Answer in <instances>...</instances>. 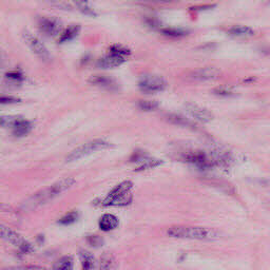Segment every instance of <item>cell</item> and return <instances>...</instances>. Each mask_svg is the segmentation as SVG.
Wrapping results in <instances>:
<instances>
[{
  "instance_id": "23",
  "label": "cell",
  "mask_w": 270,
  "mask_h": 270,
  "mask_svg": "<svg viewBox=\"0 0 270 270\" xmlns=\"http://www.w3.org/2000/svg\"><path fill=\"white\" fill-rule=\"evenodd\" d=\"M74 261L73 258L70 256H66L61 259H59L55 265L53 267V270H72L73 269Z\"/></svg>"
},
{
  "instance_id": "9",
  "label": "cell",
  "mask_w": 270,
  "mask_h": 270,
  "mask_svg": "<svg viewBox=\"0 0 270 270\" xmlns=\"http://www.w3.org/2000/svg\"><path fill=\"white\" fill-rule=\"evenodd\" d=\"M185 110L188 114H190L193 118L201 122H209L212 120V113L204 107H201L194 102H186Z\"/></svg>"
},
{
  "instance_id": "15",
  "label": "cell",
  "mask_w": 270,
  "mask_h": 270,
  "mask_svg": "<svg viewBox=\"0 0 270 270\" xmlns=\"http://www.w3.org/2000/svg\"><path fill=\"white\" fill-rule=\"evenodd\" d=\"M79 260L81 264V270H98L97 262L90 251L85 249L79 250Z\"/></svg>"
},
{
  "instance_id": "12",
  "label": "cell",
  "mask_w": 270,
  "mask_h": 270,
  "mask_svg": "<svg viewBox=\"0 0 270 270\" xmlns=\"http://www.w3.org/2000/svg\"><path fill=\"white\" fill-rule=\"evenodd\" d=\"M13 134L16 137H24L28 135L32 129H33V123L30 120L24 119L22 117H18L17 120L12 126Z\"/></svg>"
},
{
  "instance_id": "4",
  "label": "cell",
  "mask_w": 270,
  "mask_h": 270,
  "mask_svg": "<svg viewBox=\"0 0 270 270\" xmlns=\"http://www.w3.org/2000/svg\"><path fill=\"white\" fill-rule=\"evenodd\" d=\"M111 147H112V143H110L109 141H107V140L101 139V138L94 139V140L89 141V142L85 143V145L74 149L72 152H70L67 155L66 161L67 163H72V161L78 160V159H80L85 156H88L90 154H92L94 152L109 149Z\"/></svg>"
},
{
  "instance_id": "27",
  "label": "cell",
  "mask_w": 270,
  "mask_h": 270,
  "mask_svg": "<svg viewBox=\"0 0 270 270\" xmlns=\"http://www.w3.org/2000/svg\"><path fill=\"white\" fill-rule=\"evenodd\" d=\"M150 157V155L147 153V152H145V151H143V150H136V151H134L133 152V154L131 155V157H130V161H132V163H135V164H141V163H143V161H145V160H147L148 158Z\"/></svg>"
},
{
  "instance_id": "2",
  "label": "cell",
  "mask_w": 270,
  "mask_h": 270,
  "mask_svg": "<svg viewBox=\"0 0 270 270\" xmlns=\"http://www.w3.org/2000/svg\"><path fill=\"white\" fill-rule=\"evenodd\" d=\"M76 183L75 179L73 177H65L60 181L56 182L55 184L51 185L50 187L39 191L33 195L31 199L27 202V204L24 205L25 209H33L37 206L44 205L48 203L49 201L53 200L54 197L58 196L59 194L64 193L68 189H70L72 186Z\"/></svg>"
},
{
  "instance_id": "30",
  "label": "cell",
  "mask_w": 270,
  "mask_h": 270,
  "mask_svg": "<svg viewBox=\"0 0 270 270\" xmlns=\"http://www.w3.org/2000/svg\"><path fill=\"white\" fill-rule=\"evenodd\" d=\"M87 243L94 248H99L103 245V239L97 235H91L87 237Z\"/></svg>"
},
{
  "instance_id": "32",
  "label": "cell",
  "mask_w": 270,
  "mask_h": 270,
  "mask_svg": "<svg viewBox=\"0 0 270 270\" xmlns=\"http://www.w3.org/2000/svg\"><path fill=\"white\" fill-rule=\"evenodd\" d=\"M17 118V116H0V126L2 127H12Z\"/></svg>"
},
{
  "instance_id": "17",
  "label": "cell",
  "mask_w": 270,
  "mask_h": 270,
  "mask_svg": "<svg viewBox=\"0 0 270 270\" xmlns=\"http://www.w3.org/2000/svg\"><path fill=\"white\" fill-rule=\"evenodd\" d=\"M227 33L231 37H249V36H253L255 32L253 29L246 26H235L230 28Z\"/></svg>"
},
{
  "instance_id": "7",
  "label": "cell",
  "mask_w": 270,
  "mask_h": 270,
  "mask_svg": "<svg viewBox=\"0 0 270 270\" xmlns=\"http://www.w3.org/2000/svg\"><path fill=\"white\" fill-rule=\"evenodd\" d=\"M24 38L32 52L35 54L36 56L40 58L44 61H49L51 59V54L48 51V49L45 47V45L37 38L35 37L34 35H32L29 32L24 33Z\"/></svg>"
},
{
  "instance_id": "10",
  "label": "cell",
  "mask_w": 270,
  "mask_h": 270,
  "mask_svg": "<svg viewBox=\"0 0 270 270\" xmlns=\"http://www.w3.org/2000/svg\"><path fill=\"white\" fill-rule=\"evenodd\" d=\"M221 75V71L214 67H205L192 71L191 78L199 81L214 80L219 78Z\"/></svg>"
},
{
  "instance_id": "21",
  "label": "cell",
  "mask_w": 270,
  "mask_h": 270,
  "mask_svg": "<svg viewBox=\"0 0 270 270\" xmlns=\"http://www.w3.org/2000/svg\"><path fill=\"white\" fill-rule=\"evenodd\" d=\"M73 3L84 15L91 17L96 16V12L93 10L91 5H90L89 0H73Z\"/></svg>"
},
{
  "instance_id": "11",
  "label": "cell",
  "mask_w": 270,
  "mask_h": 270,
  "mask_svg": "<svg viewBox=\"0 0 270 270\" xmlns=\"http://www.w3.org/2000/svg\"><path fill=\"white\" fill-rule=\"evenodd\" d=\"M89 82L94 86H97L103 90H107V91H111V92L117 91L119 88L115 79L111 77H108V76H103V75H95V76L90 77Z\"/></svg>"
},
{
  "instance_id": "6",
  "label": "cell",
  "mask_w": 270,
  "mask_h": 270,
  "mask_svg": "<svg viewBox=\"0 0 270 270\" xmlns=\"http://www.w3.org/2000/svg\"><path fill=\"white\" fill-rule=\"evenodd\" d=\"M138 87L145 93H157L167 88V81L158 75H146L140 78Z\"/></svg>"
},
{
  "instance_id": "29",
  "label": "cell",
  "mask_w": 270,
  "mask_h": 270,
  "mask_svg": "<svg viewBox=\"0 0 270 270\" xmlns=\"http://www.w3.org/2000/svg\"><path fill=\"white\" fill-rule=\"evenodd\" d=\"M137 106L142 111H153L158 108V102L154 100H140Z\"/></svg>"
},
{
  "instance_id": "28",
  "label": "cell",
  "mask_w": 270,
  "mask_h": 270,
  "mask_svg": "<svg viewBox=\"0 0 270 270\" xmlns=\"http://www.w3.org/2000/svg\"><path fill=\"white\" fill-rule=\"evenodd\" d=\"M213 93L217 94L218 96L229 97L235 94V91H233V88H230L227 86H220L213 90Z\"/></svg>"
},
{
  "instance_id": "8",
  "label": "cell",
  "mask_w": 270,
  "mask_h": 270,
  "mask_svg": "<svg viewBox=\"0 0 270 270\" xmlns=\"http://www.w3.org/2000/svg\"><path fill=\"white\" fill-rule=\"evenodd\" d=\"M38 29L39 31L49 37L56 36L61 30L60 20L54 17H43L38 20Z\"/></svg>"
},
{
  "instance_id": "1",
  "label": "cell",
  "mask_w": 270,
  "mask_h": 270,
  "mask_svg": "<svg viewBox=\"0 0 270 270\" xmlns=\"http://www.w3.org/2000/svg\"><path fill=\"white\" fill-rule=\"evenodd\" d=\"M133 188V183L131 181H123L116 185L103 199H98L94 202L97 207H126L129 206L133 196L131 190Z\"/></svg>"
},
{
  "instance_id": "14",
  "label": "cell",
  "mask_w": 270,
  "mask_h": 270,
  "mask_svg": "<svg viewBox=\"0 0 270 270\" xmlns=\"http://www.w3.org/2000/svg\"><path fill=\"white\" fill-rule=\"evenodd\" d=\"M126 61L124 58L114 55V54L111 53H108L106 56L99 58L96 63V66L102 69H112V68H116L120 65H122Z\"/></svg>"
},
{
  "instance_id": "34",
  "label": "cell",
  "mask_w": 270,
  "mask_h": 270,
  "mask_svg": "<svg viewBox=\"0 0 270 270\" xmlns=\"http://www.w3.org/2000/svg\"><path fill=\"white\" fill-rule=\"evenodd\" d=\"M146 24H147L150 28H152V29H158V28H160V26H161L160 22L157 20L156 18H147V19H146Z\"/></svg>"
},
{
  "instance_id": "22",
  "label": "cell",
  "mask_w": 270,
  "mask_h": 270,
  "mask_svg": "<svg viewBox=\"0 0 270 270\" xmlns=\"http://www.w3.org/2000/svg\"><path fill=\"white\" fill-rule=\"evenodd\" d=\"M161 164H163V160H160V159H155L153 157H149L147 160L143 161V163L139 164L135 171L136 172H141V171H146V170H149V169H153V168H156L158 166H160Z\"/></svg>"
},
{
  "instance_id": "18",
  "label": "cell",
  "mask_w": 270,
  "mask_h": 270,
  "mask_svg": "<svg viewBox=\"0 0 270 270\" xmlns=\"http://www.w3.org/2000/svg\"><path fill=\"white\" fill-rule=\"evenodd\" d=\"M116 261L111 254H105L101 256L98 263V270H116Z\"/></svg>"
},
{
  "instance_id": "19",
  "label": "cell",
  "mask_w": 270,
  "mask_h": 270,
  "mask_svg": "<svg viewBox=\"0 0 270 270\" xmlns=\"http://www.w3.org/2000/svg\"><path fill=\"white\" fill-rule=\"evenodd\" d=\"M167 120L173 124H177L179 127H186V128H194V124L187 119L186 117L182 116V115H178L175 113H169L167 115Z\"/></svg>"
},
{
  "instance_id": "20",
  "label": "cell",
  "mask_w": 270,
  "mask_h": 270,
  "mask_svg": "<svg viewBox=\"0 0 270 270\" xmlns=\"http://www.w3.org/2000/svg\"><path fill=\"white\" fill-rule=\"evenodd\" d=\"M160 31L165 36L170 38H181L190 33L189 30L182 29V28H165V29H161Z\"/></svg>"
},
{
  "instance_id": "31",
  "label": "cell",
  "mask_w": 270,
  "mask_h": 270,
  "mask_svg": "<svg viewBox=\"0 0 270 270\" xmlns=\"http://www.w3.org/2000/svg\"><path fill=\"white\" fill-rule=\"evenodd\" d=\"M3 270H48L44 267L36 265H23V266H11L4 268Z\"/></svg>"
},
{
  "instance_id": "16",
  "label": "cell",
  "mask_w": 270,
  "mask_h": 270,
  "mask_svg": "<svg viewBox=\"0 0 270 270\" xmlns=\"http://www.w3.org/2000/svg\"><path fill=\"white\" fill-rule=\"evenodd\" d=\"M80 29H81L80 26H75V25L68 27L60 34L58 43L59 44H65V43H68V41H71V40L75 39L78 36V34L80 33Z\"/></svg>"
},
{
  "instance_id": "35",
  "label": "cell",
  "mask_w": 270,
  "mask_h": 270,
  "mask_svg": "<svg viewBox=\"0 0 270 270\" xmlns=\"http://www.w3.org/2000/svg\"><path fill=\"white\" fill-rule=\"evenodd\" d=\"M215 7V5H203V6H197V7H193L190 10L191 11H195V12H202V11H206V10H211Z\"/></svg>"
},
{
  "instance_id": "25",
  "label": "cell",
  "mask_w": 270,
  "mask_h": 270,
  "mask_svg": "<svg viewBox=\"0 0 270 270\" xmlns=\"http://www.w3.org/2000/svg\"><path fill=\"white\" fill-rule=\"evenodd\" d=\"M78 218H79V214L77 211H75V210L70 211L67 214H65L61 219H59L58 224L61 226H70L72 224L76 223Z\"/></svg>"
},
{
  "instance_id": "3",
  "label": "cell",
  "mask_w": 270,
  "mask_h": 270,
  "mask_svg": "<svg viewBox=\"0 0 270 270\" xmlns=\"http://www.w3.org/2000/svg\"><path fill=\"white\" fill-rule=\"evenodd\" d=\"M167 235L174 239L210 241L218 238V231L201 226H172L168 229Z\"/></svg>"
},
{
  "instance_id": "26",
  "label": "cell",
  "mask_w": 270,
  "mask_h": 270,
  "mask_svg": "<svg viewBox=\"0 0 270 270\" xmlns=\"http://www.w3.org/2000/svg\"><path fill=\"white\" fill-rule=\"evenodd\" d=\"M6 79L9 80L10 82H23L25 80V75L22 71L15 70V71H10L6 74Z\"/></svg>"
},
{
  "instance_id": "33",
  "label": "cell",
  "mask_w": 270,
  "mask_h": 270,
  "mask_svg": "<svg viewBox=\"0 0 270 270\" xmlns=\"http://www.w3.org/2000/svg\"><path fill=\"white\" fill-rule=\"evenodd\" d=\"M20 102V98L15 96H7V95H0V105H13Z\"/></svg>"
},
{
  "instance_id": "24",
  "label": "cell",
  "mask_w": 270,
  "mask_h": 270,
  "mask_svg": "<svg viewBox=\"0 0 270 270\" xmlns=\"http://www.w3.org/2000/svg\"><path fill=\"white\" fill-rule=\"evenodd\" d=\"M109 53L114 54V55L120 56L124 59H127V57H129L131 55V51L130 49H128L127 47L121 46V45H113L109 48Z\"/></svg>"
},
{
  "instance_id": "13",
  "label": "cell",
  "mask_w": 270,
  "mask_h": 270,
  "mask_svg": "<svg viewBox=\"0 0 270 270\" xmlns=\"http://www.w3.org/2000/svg\"><path fill=\"white\" fill-rule=\"evenodd\" d=\"M119 226V220L112 213H105L99 218L98 227L101 231L109 232Z\"/></svg>"
},
{
  "instance_id": "5",
  "label": "cell",
  "mask_w": 270,
  "mask_h": 270,
  "mask_svg": "<svg viewBox=\"0 0 270 270\" xmlns=\"http://www.w3.org/2000/svg\"><path fill=\"white\" fill-rule=\"evenodd\" d=\"M0 239H3L6 242L17 247L18 250L24 255L30 254L33 251L31 243H29L25 238H23L19 233L12 230L11 228L2 223H0Z\"/></svg>"
}]
</instances>
